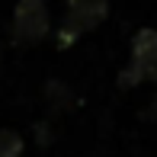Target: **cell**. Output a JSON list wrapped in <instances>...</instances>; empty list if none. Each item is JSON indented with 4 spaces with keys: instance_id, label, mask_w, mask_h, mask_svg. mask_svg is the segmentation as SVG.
I'll return each mask as SVG.
<instances>
[{
    "instance_id": "6da1fadb",
    "label": "cell",
    "mask_w": 157,
    "mask_h": 157,
    "mask_svg": "<svg viewBox=\"0 0 157 157\" xmlns=\"http://www.w3.org/2000/svg\"><path fill=\"white\" fill-rule=\"evenodd\" d=\"M141 80H157V32L141 29L132 39V58L119 74V87H135Z\"/></svg>"
},
{
    "instance_id": "7a4b0ae2",
    "label": "cell",
    "mask_w": 157,
    "mask_h": 157,
    "mask_svg": "<svg viewBox=\"0 0 157 157\" xmlns=\"http://www.w3.org/2000/svg\"><path fill=\"white\" fill-rule=\"evenodd\" d=\"M109 13V0H67V19L58 32V45L67 48L80 39L83 32L96 29Z\"/></svg>"
},
{
    "instance_id": "277c9868",
    "label": "cell",
    "mask_w": 157,
    "mask_h": 157,
    "mask_svg": "<svg viewBox=\"0 0 157 157\" xmlns=\"http://www.w3.org/2000/svg\"><path fill=\"white\" fill-rule=\"evenodd\" d=\"M19 154H23V138L10 128H3L0 132V157H19Z\"/></svg>"
},
{
    "instance_id": "3957f363",
    "label": "cell",
    "mask_w": 157,
    "mask_h": 157,
    "mask_svg": "<svg viewBox=\"0 0 157 157\" xmlns=\"http://www.w3.org/2000/svg\"><path fill=\"white\" fill-rule=\"evenodd\" d=\"M52 29L45 0H19L13 10V42L19 45H39Z\"/></svg>"
}]
</instances>
